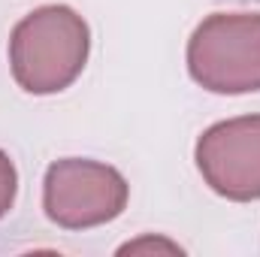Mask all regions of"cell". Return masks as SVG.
Listing matches in <instances>:
<instances>
[{
    "label": "cell",
    "mask_w": 260,
    "mask_h": 257,
    "mask_svg": "<svg viewBox=\"0 0 260 257\" xmlns=\"http://www.w3.org/2000/svg\"><path fill=\"white\" fill-rule=\"evenodd\" d=\"M254 3H260V0H254Z\"/></svg>",
    "instance_id": "cell-1"
}]
</instances>
